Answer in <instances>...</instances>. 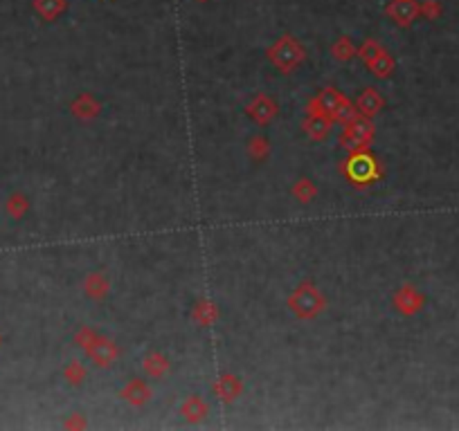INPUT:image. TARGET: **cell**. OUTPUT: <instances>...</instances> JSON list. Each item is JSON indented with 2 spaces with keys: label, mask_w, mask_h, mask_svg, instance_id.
I'll use <instances>...</instances> for the list:
<instances>
[{
  "label": "cell",
  "mask_w": 459,
  "mask_h": 431,
  "mask_svg": "<svg viewBox=\"0 0 459 431\" xmlns=\"http://www.w3.org/2000/svg\"><path fill=\"white\" fill-rule=\"evenodd\" d=\"M268 56H270V61L275 63L279 70L288 72V70H293L297 63L304 59V50L295 43L291 36H284V38L277 40L275 47H270Z\"/></svg>",
  "instance_id": "1"
},
{
  "label": "cell",
  "mask_w": 459,
  "mask_h": 431,
  "mask_svg": "<svg viewBox=\"0 0 459 431\" xmlns=\"http://www.w3.org/2000/svg\"><path fill=\"white\" fill-rule=\"evenodd\" d=\"M322 306H325V301L313 286H300L291 297V308L300 317H316L322 310Z\"/></svg>",
  "instance_id": "2"
},
{
  "label": "cell",
  "mask_w": 459,
  "mask_h": 431,
  "mask_svg": "<svg viewBox=\"0 0 459 431\" xmlns=\"http://www.w3.org/2000/svg\"><path fill=\"white\" fill-rule=\"evenodd\" d=\"M374 137V126L369 119H353L349 121V128L347 133L342 135V146H347V149H365V146L372 142Z\"/></svg>",
  "instance_id": "3"
},
{
  "label": "cell",
  "mask_w": 459,
  "mask_h": 431,
  "mask_svg": "<svg viewBox=\"0 0 459 431\" xmlns=\"http://www.w3.org/2000/svg\"><path fill=\"white\" fill-rule=\"evenodd\" d=\"M340 99H342V95H340V90H336V88H325L316 99H313V103H311V112H318V115H333L336 112V108H338V103H340Z\"/></svg>",
  "instance_id": "4"
},
{
  "label": "cell",
  "mask_w": 459,
  "mask_h": 431,
  "mask_svg": "<svg viewBox=\"0 0 459 431\" xmlns=\"http://www.w3.org/2000/svg\"><path fill=\"white\" fill-rule=\"evenodd\" d=\"M347 173H349L351 180L367 182V180H372L374 173H376V162L372 158H367V156H356L347 164Z\"/></svg>",
  "instance_id": "5"
},
{
  "label": "cell",
  "mask_w": 459,
  "mask_h": 431,
  "mask_svg": "<svg viewBox=\"0 0 459 431\" xmlns=\"http://www.w3.org/2000/svg\"><path fill=\"white\" fill-rule=\"evenodd\" d=\"M388 14L399 23V25H408V23L416 16V3L414 0H394V3L388 7Z\"/></svg>",
  "instance_id": "6"
},
{
  "label": "cell",
  "mask_w": 459,
  "mask_h": 431,
  "mask_svg": "<svg viewBox=\"0 0 459 431\" xmlns=\"http://www.w3.org/2000/svg\"><path fill=\"white\" fill-rule=\"evenodd\" d=\"M383 108V99L381 95H378L376 90H372V88H367V90H362V95L358 97V110L362 112L365 117H372L376 115L378 110Z\"/></svg>",
  "instance_id": "7"
},
{
  "label": "cell",
  "mask_w": 459,
  "mask_h": 431,
  "mask_svg": "<svg viewBox=\"0 0 459 431\" xmlns=\"http://www.w3.org/2000/svg\"><path fill=\"white\" fill-rule=\"evenodd\" d=\"M306 133H309L313 140H325L329 135V121L325 115H318V112H311V117L306 119Z\"/></svg>",
  "instance_id": "8"
},
{
  "label": "cell",
  "mask_w": 459,
  "mask_h": 431,
  "mask_svg": "<svg viewBox=\"0 0 459 431\" xmlns=\"http://www.w3.org/2000/svg\"><path fill=\"white\" fill-rule=\"evenodd\" d=\"M248 112L257 119V121H261V124H266L272 115H275V106H272V101L270 99H266V97H259L250 108H248Z\"/></svg>",
  "instance_id": "9"
},
{
  "label": "cell",
  "mask_w": 459,
  "mask_h": 431,
  "mask_svg": "<svg viewBox=\"0 0 459 431\" xmlns=\"http://www.w3.org/2000/svg\"><path fill=\"white\" fill-rule=\"evenodd\" d=\"M367 66L376 77H388L392 72V68H394V61H392V56L388 52H381L374 61H369Z\"/></svg>",
  "instance_id": "10"
},
{
  "label": "cell",
  "mask_w": 459,
  "mask_h": 431,
  "mask_svg": "<svg viewBox=\"0 0 459 431\" xmlns=\"http://www.w3.org/2000/svg\"><path fill=\"white\" fill-rule=\"evenodd\" d=\"M91 355L97 360V364H110V360L115 357V348L110 341H95L91 346Z\"/></svg>",
  "instance_id": "11"
},
{
  "label": "cell",
  "mask_w": 459,
  "mask_h": 431,
  "mask_svg": "<svg viewBox=\"0 0 459 431\" xmlns=\"http://www.w3.org/2000/svg\"><path fill=\"white\" fill-rule=\"evenodd\" d=\"M124 397H128V400H131L133 404H140V402H144L149 397V391H147V386L140 384V382H131L128 389L124 391Z\"/></svg>",
  "instance_id": "12"
},
{
  "label": "cell",
  "mask_w": 459,
  "mask_h": 431,
  "mask_svg": "<svg viewBox=\"0 0 459 431\" xmlns=\"http://www.w3.org/2000/svg\"><path fill=\"white\" fill-rule=\"evenodd\" d=\"M333 117H338L340 121H344V124H349V121H353L356 119V108H353V106L344 99H340V103H338V108H336V112H333Z\"/></svg>",
  "instance_id": "13"
},
{
  "label": "cell",
  "mask_w": 459,
  "mask_h": 431,
  "mask_svg": "<svg viewBox=\"0 0 459 431\" xmlns=\"http://www.w3.org/2000/svg\"><path fill=\"white\" fill-rule=\"evenodd\" d=\"M333 54H336V59L347 61V59H351L353 47H351V43H349L347 38H340V40H338V43L333 45Z\"/></svg>",
  "instance_id": "14"
},
{
  "label": "cell",
  "mask_w": 459,
  "mask_h": 431,
  "mask_svg": "<svg viewBox=\"0 0 459 431\" xmlns=\"http://www.w3.org/2000/svg\"><path fill=\"white\" fill-rule=\"evenodd\" d=\"M381 52H383V50H381V45L374 43V40H367V43L360 47V52H358V54L362 56V61L369 63V61H374Z\"/></svg>",
  "instance_id": "15"
}]
</instances>
